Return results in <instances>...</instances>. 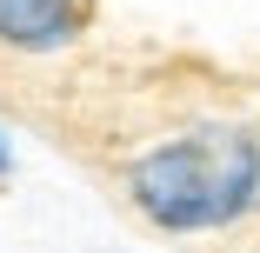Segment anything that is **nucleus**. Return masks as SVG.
<instances>
[{
    "label": "nucleus",
    "mask_w": 260,
    "mask_h": 253,
    "mask_svg": "<svg viewBox=\"0 0 260 253\" xmlns=\"http://www.w3.org/2000/svg\"><path fill=\"white\" fill-rule=\"evenodd\" d=\"M253 173H260V154L247 133H193L134 167V200L153 227L200 233V227H227L247 207Z\"/></svg>",
    "instance_id": "f257e3e1"
},
{
    "label": "nucleus",
    "mask_w": 260,
    "mask_h": 253,
    "mask_svg": "<svg viewBox=\"0 0 260 253\" xmlns=\"http://www.w3.org/2000/svg\"><path fill=\"white\" fill-rule=\"evenodd\" d=\"M0 167H7V147H0Z\"/></svg>",
    "instance_id": "7ed1b4c3"
},
{
    "label": "nucleus",
    "mask_w": 260,
    "mask_h": 253,
    "mask_svg": "<svg viewBox=\"0 0 260 253\" xmlns=\"http://www.w3.org/2000/svg\"><path fill=\"white\" fill-rule=\"evenodd\" d=\"M60 33H67V0H0V40L54 47Z\"/></svg>",
    "instance_id": "f03ea898"
}]
</instances>
